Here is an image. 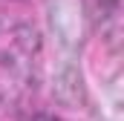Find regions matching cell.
Masks as SVG:
<instances>
[{"mask_svg": "<svg viewBox=\"0 0 124 121\" xmlns=\"http://www.w3.org/2000/svg\"><path fill=\"white\" fill-rule=\"evenodd\" d=\"M35 121H58V118H55V115H38Z\"/></svg>", "mask_w": 124, "mask_h": 121, "instance_id": "cell-1", "label": "cell"}]
</instances>
